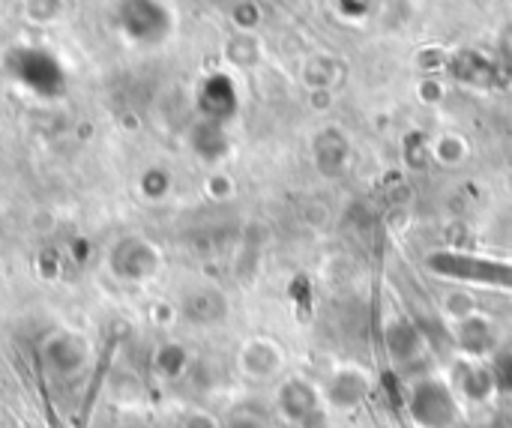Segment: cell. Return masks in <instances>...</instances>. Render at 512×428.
<instances>
[{
	"mask_svg": "<svg viewBox=\"0 0 512 428\" xmlns=\"http://www.w3.org/2000/svg\"><path fill=\"white\" fill-rule=\"evenodd\" d=\"M180 428H222V423L216 417L204 414V411H192V414H186L180 420Z\"/></svg>",
	"mask_w": 512,
	"mask_h": 428,
	"instance_id": "12",
	"label": "cell"
},
{
	"mask_svg": "<svg viewBox=\"0 0 512 428\" xmlns=\"http://www.w3.org/2000/svg\"><path fill=\"white\" fill-rule=\"evenodd\" d=\"M384 345H387V354L396 366H411L420 354H423V330L417 321L411 318H393L384 330Z\"/></svg>",
	"mask_w": 512,
	"mask_h": 428,
	"instance_id": "6",
	"label": "cell"
},
{
	"mask_svg": "<svg viewBox=\"0 0 512 428\" xmlns=\"http://www.w3.org/2000/svg\"><path fill=\"white\" fill-rule=\"evenodd\" d=\"M156 372L159 375H165V378H180L186 369H189V354H186V348H180V345H174V342H168V345H162L159 351H156Z\"/></svg>",
	"mask_w": 512,
	"mask_h": 428,
	"instance_id": "8",
	"label": "cell"
},
{
	"mask_svg": "<svg viewBox=\"0 0 512 428\" xmlns=\"http://www.w3.org/2000/svg\"><path fill=\"white\" fill-rule=\"evenodd\" d=\"M321 390L303 378H291L282 384L279 396H276V408L285 420L297 423V426H315L321 423Z\"/></svg>",
	"mask_w": 512,
	"mask_h": 428,
	"instance_id": "2",
	"label": "cell"
},
{
	"mask_svg": "<svg viewBox=\"0 0 512 428\" xmlns=\"http://www.w3.org/2000/svg\"><path fill=\"white\" fill-rule=\"evenodd\" d=\"M222 428H270V417L255 408V405H237L228 417Z\"/></svg>",
	"mask_w": 512,
	"mask_h": 428,
	"instance_id": "9",
	"label": "cell"
},
{
	"mask_svg": "<svg viewBox=\"0 0 512 428\" xmlns=\"http://www.w3.org/2000/svg\"><path fill=\"white\" fill-rule=\"evenodd\" d=\"M369 393H372V381H369V375H366L363 369H357V366L339 369V372L327 381V387L321 390L324 402H327L330 408H336V411H354V408H360V405L369 399Z\"/></svg>",
	"mask_w": 512,
	"mask_h": 428,
	"instance_id": "4",
	"label": "cell"
},
{
	"mask_svg": "<svg viewBox=\"0 0 512 428\" xmlns=\"http://www.w3.org/2000/svg\"><path fill=\"white\" fill-rule=\"evenodd\" d=\"M456 396H465L468 402H486L492 399L498 390H495V375H492V366L480 363V360H468V357H459L453 366H450V381Z\"/></svg>",
	"mask_w": 512,
	"mask_h": 428,
	"instance_id": "5",
	"label": "cell"
},
{
	"mask_svg": "<svg viewBox=\"0 0 512 428\" xmlns=\"http://www.w3.org/2000/svg\"><path fill=\"white\" fill-rule=\"evenodd\" d=\"M408 414L420 428H453L462 417V408L447 381L426 375L408 390Z\"/></svg>",
	"mask_w": 512,
	"mask_h": 428,
	"instance_id": "1",
	"label": "cell"
},
{
	"mask_svg": "<svg viewBox=\"0 0 512 428\" xmlns=\"http://www.w3.org/2000/svg\"><path fill=\"white\" fill-rule=\"evenodd\" d=\"M453 348L468 360H486L498 354V330L489 318L471 315L453 324Z\"/></svg>",
	"mask_w": 512,
	"mask_h": 428,
	"instance_id": "3",
	"label": "cell"
},
{
	"mask_svg": "<svg viewBox=\"0 0 512 428\" xmlns=\"http://www.w3.org/2000/svg\"><path fill=\"white\" fill-rule=\"evenodd\" d=\"M444 315H447V321L450 324H459V321H465V318H471V315H477V306H474V300L471 297H465V294H450L447 300H444Z\"/></svg>",
	"mask_w": 512,
	"mask_h": 428,
	"instance_id": "11",
	"label": "cell"
},
{
	"mask_svg": "<svg viewBox=\"0 0 512 428\" xmlns=\"http://www.w3.org/2000/svg\"><path fill=\"white\" fill-rule=\"evenodd\" d=\"M492 375H495V390L512 396V351H498L492 357Z\"/></svg>",
	"mask_w": 512,
	"mask_h": 428,
	"instance_id": "10",
	"label": "cell"
},
{
	"mask_svg": "<svg viewBox=\"0 0 512 428\" xmlns=\"http://www.w3.org/2000/svg\"><path fill=\"white\" fill-rule=\"evenodd\" d=\"M285 357L282 348L270 339H252L240 348V369L243 375L255 378V381H267L273 375H279Z\"/></svg>",
	"mask_w": 512,
	"mask_h": 428,
	"instance_id": "7",
	"label": "cell"
}]
</instances>
